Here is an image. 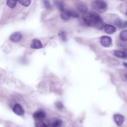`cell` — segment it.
Instances as JSON below:
<instances>
[{"mask_svg":"<svg viewBox=\"0 0 127 127\" xmlns=\"http://www.w3.org/2000/svg\"><path fill=\"white\" fill-rule=\"evenodd\" d=\"M82 17L83 20L89 26L98 30H101L103 29V21L98 14L94 12H86L84 13Z\"/></svg>","mask_w":127,"mask_h":127,"instance_id":"1","label":"cell"},{"mask_svg":"<svg viewBox=\"0 0 127 127\" xmlns=\"http://www.w3.org/2000/svg\"><path fill=\"white\" fill-rule=\"evenodd\" d=\"M91 5L94 9L101 13L105 12L107 9V3L104 0H94L92 2Z\"/></svg>","mask_w":127,"mask_h":127,"instance_id":"2","label":"cell"},{"mask_svg":"<svg viewBox=\"0 0 127 127\" xmlns=\"http://www.w3.org/2000/svg\"><path fill=\"white\" fill-rule=\"evenodd\" d=\"M100 42L101 44L105 47H109L112 43L111 38L106 35L101 36L100 38Z\"/></svg>","mask_w":127,"mask_h":127,"instance_id":"3","label":"cell"},{"mask_svg":"<svg viewBox=\"0 0 127 127\" xmlns=\"http://www.w3.org/2000/svg\"><path fill=\"white\" fill-rule=\"evenodd\" d=\"M62 123V121L60 119L56 118H51L48 122L49 125L51 127H60Z\"/></svg>","mask_w":127,"mask_h":127,"instance_id":"4","label":"cell"},{"mask_svg":"<svg viewBox=\"0 0 127 127\" xmlns=\"http://www.w3.org/2000/svg\"><path fill=\"white\" fill-rule=\"evenodd\" d=\"M22 35L19 32H16L13 33L9 37L10 40L13 43H17L19 42L21 39Z\"/></svg>","mask_w":127,"mask_h":127,"instance_id":"5","label":"cell"},{"mask_svg":"<svg viewBox=\"0 0 127 127\" xmlns=\"http://www.w3.org/2000/svg\"><path fill=\"white\" fill-rule=\"evenodd\" d=\"M13 111L15 114L19 116L23 115L24 113L23 107L20 104L18 103L15 105L13 108Z\"/></svg>","mask_w":127,"mask_h":127,"instance_id":"6","label":"cell"},{"mask_svg":"<svg viewBox=\"0 0 127 127\" xmlns=\"http://www.w3.org/2000/svg\"><path fill=\"white\" fill-rule=\"evenodd\" d=\"M46 116L45 112L42 110H39L35 112L33 114V117L37 120H41L45 118Z\"/></svg>","mask_w":127,"mask_h":127,"instance_id":"7","label":"cell"},{"mask_svg":"<svg viewBox=\"0 0 127 127\" xmlns=\"http://www.w3.org/2000/svg\"><path fill=\"white\" fill-rule=\"evenodd\" d=\"M42 45L40 41L38 39L35 38L32 40L31 44V48L39 49L42 47Z\"/></svg>","mask_w":127,"mask_h":127,"instance_id":"8","label":"cell"},{"mask_svg":"<svg viewBox=\"0 0 127 127\" xmlns=\"http://www.w3.org/2000/svg\"><path fill=\"white\" fill-rule=\"evenodd\" d=\"M113 119L115 122L118 126L122 125L124 120L123 116L118 114H114L113 116Z\"/></svg>","mask_w":127,"mask_h":127,"instance_id":"9","label":"cell"},{"mask_svg":"<svg viewBox=\"0 0 127 127\" xmlns=\"http://www.w3.org/2000/svg\"><path fill=\"white\" fill-rule=\"evenodd\" d=\"M105 32L107 34H110L115 32L116 28L114 26L109 24H106L104 26Z\"/></svg>","mask_w":127,"mask_h":127,"instance_id":"10","label":"cell"},{"mask_svg":"<svg viewBox=\"0 0 127 127\" xmlns=\"http://www.w3.org/2000/svg\"><path fill=\"white\" fill-rule=\"evenodd\" d=\"M113 54L115 56L121 58L126 59L127 58L126 53L119 50H115Z\"/></svg>","mask_w":127,"mask_h":127,"instance_id":"11","label":"cell"},{"mask_svg":"<svg viewBox=\"0 0 127 127\" xmlns=\"http://www.w3.org/2000/svg\"><path fill=\"white\" fill-rule=\"evenodd\" d=\"M76 6L78 9L82 12L84 13L87 12L88 8L87 5L83 2H79L77 4Z\"/></svg>","mask_w":127,"mask_h":127,"instance_id":"12","label":"cell"},{"mask_svg":"<svg viewBox=\"0 0 127 127\" xmlns=\"http://www.w3.org/2000/svg\"><path fill=\"white\" fill-rule=\"evenodd\" d=\"M127 30H124L121 31L120 33L119 37L120 40L123 42L127 41Z\"/></svg>","mask_w":127,"mask_h":127,"instance_id":"13","label":"cell"},{"mask_svg":"<svg viewBox=\"0 0 127 127\" xmlns=\"http://www.w3.org/2000/svg\"><path fill=\"white\" fill-rule=\"evenodd\" d=\"M65 12L69 17L77 18L79 17V14L73 10H68L64 11Z\"/></svg>","mask_w":127,"mask_h":127,"instance_id":"14","label":"cell"},{"mask_svg":"<svg viewBox=\"0 0 127 127\" xmlns=\"http://www.w3.org/2000/svg\"><path fill=\"white\" fill-rule=\"evenodd\" d=\"M54 4L56 7L61 12H63L64 11V7L63 4L58 1H55Z\"/></svg>","mask_w":127,"mask_h":127,"instance_id":"15","label":"cell"},{"mask_svg":"<svg viewBox=\"0 0 127 127\" xmlns=\"http://www.w3.org/2000/svg\"><path fill=\"white\" fill-rule=\"evenodd\" d=\"M17 1V0H7L6 2V4L9 7L13 8L16 6Z\"/></svg>","mask_w":127,"mask_h":127,"instance_id":"16","label":"cell"},{"mask_svg":"<svg viewBox=\"0 0 127 127\" xmlns=\"http://www.w3.org/2000/svg\"><path fill=\"white\" fill-rule=\"evenodd\" d=\"M18 1L20 4L26 7H28L29 6L31 3V1L30 0H20Z\"/></svg>","mask_w":127,"mask_h":127,"instance_id":"17","label":"cell"},{"mask_svg":"<svg viewBox=\"0 0 127 127\" xmlns=\"http://www.w3.org/2000/svg\"><path fill=\"white\" fill-rule=\"evenodd\" d=\"M35 126L36 127H49L45 123L42 121L37 122Z\"/></svg>","mask_w":127,"mask_h":127,"instance_id":"18","label":"cell"},{"mask_svg":"<svg viewBox=\"0 0 127 127\" xmlns=\"http://www.w3.org/2000/svg\"><path fill=\"white\" fill-rule=\"evenodd\" d=\"M60 15L61 18L64 20H68L70 18L68 16L64 11Z\"/></svg>","mask_w":127,"mask_h":127,"instance_id":"19","label":"cell"},{"mask_svg":"<svg viewBox=\"0 0 127 127\" xmlns=\"http://www.w3.org/2000/svg\"><path fill=\"white\" fill-rule=\"evenodd\" d=\"M59 35L63 41L64 42L66 41L67 38L65 32H64L62 31L61 32Z\"/></svg>","mask_w":127,"mask_h":127,"instance_id":"20","label":"cell"},{"mask_svg":"<svg viewBox=\"0 0 127 127\" xmlns=\"http://www.w3.org/2000/svg\"><path fill=\"white\" fill-rule=\"evenodd\" d=\"M56 107L58 109L61 110L64 107L63 103L60 101L56 102L55 104Z\"/></svg>","mask_w":127,"mask_h":127,"instance_id":"21","label":"cell"},{"mask_svg":"<svg viewBox=\"0 0 127 127\" xmlns=\"http://www.w3.org/2000/svg\"><path fill=\"white\" fill-rule=\"evenodd\" d=\"M44 5L45 7L47 8L49 7L50 5V2L48 0H44L43 2Z\"/></svg>","mask_w":127,"mask_h":127,"instance_id":"22","label":"cell"},{"mask_svg":"<svg viewBox=\"0 0 127 127\" xmlns=\"http://www.w3.org/2000/svg\"><path fill=\"white\" fill-rule=\"evenodd\" d=\"M123 65L126 68L127 67V63L126 62H124L123 63Z\"/></svg>","mask_w":127,"mask_h":127,"instance_id":"23","label":"cell"}]
</instances>
